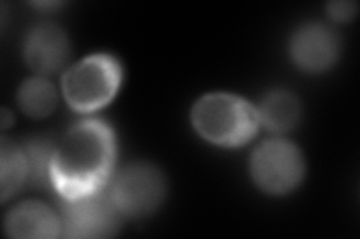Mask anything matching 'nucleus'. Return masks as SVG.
Returning <instances> with one entry per match:
<instances>
[{
	"label": "nucleus",
	"mask_w": 360,
	"mask_h": 239,
	"mask_svg": "<svg viewBox=\"0 0 360 239\" xmlns=\"http://www.w3.org/2000/svg\"><path fill=\"white\" fill-rule=\"evenodd\" d=\"M356 13V5L353 2H333L329 5V14L333 20L347 21Z\"/></svg>",
	"instance_id": "13"
},
{
	"label": "nucleus",
	"mask_w": 360,
	"mask_h": 239,
	"mask_svg": "<svg viewBox=\"0 0 360 239\" xmlns=\"http://www.w3.org/2000/svg\"><path fill=\"white\" fill-rule=\"evenodd\" d=\"M164 178L160 170L146 163L125 168L111 186L110 198L117 210L131 217L152 212L164 198Z\"/></svg>",
	"instance_id": "5"
},
{
	"label": "nucleus",
	"mask_w": 360,
	"mask_h": 239,
	"mask_svg": "<svg viewBox=\"0 0 360 239\" xmlns=\"http://www.w3.org/2000/svg\"><path fill=\"white\" fill-rule=\"evenodd\" d=\"M119 210L110 195L92 193L68 200L62 219L63 235L68 238H104L116 233Z\"/></svg>",
	"instance_id": "6"
},
{
	"label": "nucleus",
	"mask_w": 360,
	"mask_h": 239,
	"mask_svg": "<svg viewBox=\"0 0 360 239\" xmlns=\"http://www.w3.org/2000/svg\"><path fill=\"white\" fill-rule=\"evenodd\" d=\"M251 170L255 183L263 190L281 195L299 184L303 175V158L291 142L272 139L257 148Z\"/></svg>",
	"instance_id": "4"
},
{
	"label": "nucleus",
	"mask_w": 360,
	"mask_h": 239,
	"mask_svg": "<svg viewBox=\"0 0 360 239\" xmlns=\"http://www.w3.org/2000/svg\"><path fill=\"white\" fill-rule=\"evenodd\" d=\"M20 107L30 117H45L54 109L58 95L51 83L44 78H32L21 86L18 93Z\"/></svg>",
	"instance_id": "11"
},
{
	"label": "nucleus",
	"mask_w": 360,
	"mask_h": 239,
	"mask_svg": "<svg viewBox=\"0 0 360 239\" xmlns=\"http://www.w3.org/2000/svg\"><path fill=\"white\" fill-rule=\"evenodd\" d=\"M193 123L213 144L234 146L250 141L258 128V114L246 100L231 95H209L193 109Z\"/></svg>",
	"instance_id": "2"
},
{
	"label": "nucleus",
	"mask_w": 360,
	"mask_h": 239,
	"mask_svg": "<svg viewBox=\"0 0 360 239\" xmlns=\"http://www.w3.org/2000/svg\"><path fill=\"white\" fill-rule=\"evenodd\" d=\"M115 161V138L107 124L87 120L68 130L53 148L50 178L68 200L101 190Z\"/></svg>",
	"instance_id": "1"
},
{
	"label": "nucleus",
	"mask_w": 360,
	"mask_h": 239,
	"mask_svg": "<svg viewBox=\"0 0 360 239\" xmlns=\"http://www.w3.org/2000/svg\"><path fill=\"white\" fill-rule=\"evenodd\" d=\"M290 51L292 60L302 69L320 72L335 63L340 53V39L330 27L314 22L302 26L292 35Z\"/></svg>",
	"instance_id": "7"
},
{
	"label": "nucleus",
	"mask_w": 360,
	"mask_h": 239,
	"mask_svg": "<svg viewBox=\"0 0 360 239\" xmlns=\"http://www.w3.org/2000/svg\"><path fill=\"white\" fill-rule=\"evenodd\" d=\"M5 229L13 238H56L62 233V221L44 203L26 202L8 214Z\"/></svg>",
	"instance_id": "9"
},
{
	"label": "nucleus",
	"mask_w": 360,
	"mask_h": 239,
	"mask_svg": "<svg viewBox=\"0 0 360 239\" xmlns=\"http://www.w3.org/2000/svg\"><path fill=\"white\" fill-rule=\"evenodd\" d=\"M0 170H2V177H0L2 198L8 199L21 187L22 181L30 174L26 153L15 145L4 142L2 151H0Z\"/></svg>",
	"instance_id": "12"
},
{
	"label": "nucleus",
	"mask_w": 360,
	"mask_h": 239,
	"mask_svg": "<svg viewBox=\"0 0 360 239\" xmlns=\"http://www.w3.org/2000/svg\"><path fill=\"white\" fill-rule=\"evenodd\" d=\"M300 117L297 99L287 92H274L263 100L260 118L274 132H285L296 126Z\"/></svg>",
	"instance_id": "10"
},
{
	"label": "nucleus",
	"mask_w": 360,
	"mask_h": 239,
	"mask_svg": "<svg viewBox=\"0 0 360 239\" xmlns=\"http://www.w3.org/2000/svg\"><path fill=\"white\" fill-rule=\"evenodd\" d=\"M120 83V66L110 55L98 54L74 64L63 76V95L78 111H95L108 104Z\"/></svg>",
	"instance_id": "3"
},
{
	"label": "nucleus",
	"mask_w": 360,
	"mask_h": 239,
	"mask_svg": "<svg viewBox=\"0 0 360 239\" xmlns=\"http://www.w3.org/2000/svg\"><path fill=\"white\" fill-rule=\"evenodd\" d=\"M70 55V43L62 29L39 25L29 32L25 41V57L33 71L53 74L59 71Z\"/></svg>",
	"instance_id": "8"
}]
</instances>
